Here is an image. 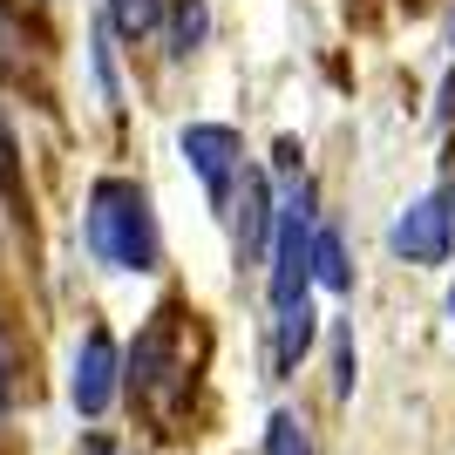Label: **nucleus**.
Listing matches in <instances>:
<instances>
[{
	"instance_id": "obj_8",
	"label": "nucleus",
	"mask_w": 455,
	"mask_h": 455,
	"mask_svg": "<svg viewBox=\"0 0 455 455\" xmlns=\"http://www.w3.org/2000/svg\"><path fill=\"white\" fill-rule=\"evenodd\" d=\"M211 35V7L204 0H164V41H171V55H197Z\"/></svg>"
},
{
	"instance_id": "obj_10",
	"label": "nucleus",
	"mask_w": 455,
	"mask_h": 455,
	"mask_svg": "<svg viewBox=\"0 0 455 455\" xmlns=\"http://www.w3.org/2000/svg\"><path fill=\"white\" fill-rule=\"evenodd\" d=\"M313 285H326V292H347L354 285V266H347V245H340V231H313Z\"/></svg>"
},
{
	"instance_id": "obj_13",
	"label": "nucleus",
	"mask_w": 455,
	"mask_h": 455,
	"mask_svg": "<svg viewBox=\"0 0 455 455\" xmlns=\"http://www.w3.org/2000/svg\"><path fill=\"white\" fill-rule=\"evenodd\" d=\"M333 395H354V326H333Z\"/></svg>"
},
{
	"instance_id": "obj_15",
	"label": "nucleus",
	"mask_w": 455,
	"mask_h": 455,
	"mask_svg": "<svg viewBox=\"0 0 455 455\" xmlns=\"http://www.w3.org/2000/svg\"><path fill=\"white\" fill-rule=\"evenodd\" d=\"M7 408H14V374H7V340H0V421H7Z\"/></svg>"
},
{
	"instance_id": "obj_19",
	"label": "nucleus",
	"mask_w": 455,
	"mask_h": 455,
	"mask_svg": "<svg viewBox=\"0 0 455 455\" xmlns=\"http://www.w3.org/2000/svg\"><path fill=\"white\" fill-rule=\"evenodd\" d=\"M449 48H455V20H449Z\"/></svg>"
},
{
	"instance_id": "obj_16",
	"label": "nucleus",
	"mask_w": 455,
	"mask_h": 455,
	"mask_svg": "<svg viewBox=\"0 0 455 455\" xmlns=\"http://www.w3.org/2000/svg\"><path fill=\"white\" fill-rule=\"evenodd\" d=\"M82 455H116V449H109L102 435H89V442H82Z\"/></svg>"
},
{
	"instance_id": "obj_2",
	"label": "nucleus",
	"mask_w": 455,
	"mask_h": 455,
	"mask_svg": "<svg viewBox=\"0 0 455 455\" xmlns=\"http://www.w3.org/2000/svg\"><path fill=\"white\" fill-rule=\"evenodd\" d=\"M184 347H177V306H156L150 326L136 333L130 361H123V387H130L143 408H156V415H171L177 395H184Z\"/></svg>"
},
{
	"instance_id": "obj_17",
	"label": "nucleus",
	"mask_w": 455,
	"mask_h": 455,
	"mask_svg": "<svg viewBox=\"0 0 455 455\" xmlns=\"http://www.w3.org/2000/svg\"><path fill=\"white\" fill-rule=\"evenodd\" d=\"M449 320H455V285H449Z\"/></svg>"
},
{
	"instance_id": "obj_1",
	"label": "nucleus",
	"mask_w": 455,
	"mask_h": 455,
	"mask_svg": "<svg viewBox=\"0 0 455 455\" xmlns=\"http://www.w3.org/2000/svg\"><path fill=\"white\" fill-rule=\"evenodd\" d=\"M82 245H89L95 266H109V272H156L164 238H156L150 190L130 184V177H95L89 204H82Z\"/></svg>"
},
{
	"instance_id": "obj_5",
	"label": "nucleus",
	"mask_w": 455,
	"mask_h": 455,
	"mask_svg": "<svg viewBox=\"0 0 455 455\" xmlns=\"http://www.w3.org/2000/svg\"><path fill=\"white\" fill-rule=\"evenodd\" d=\"M455 245V218L442 197H415V204L395 211V225H387V251L408 259V266H442Z\"/></svg>"
},
{
	"instance_id": "obj_6",
	"label": "nucleus",
	"mask_w": 455,
	"mask_h": 455,
	"mask_svg": "<svg viewBox=\"0 0 455 455\" xmlns=\"http://www.w3.org/2000/svg\"><path fill=\"white\" fill-rule=\"evenodd\" d=\"M231 245H238V266H259L272 251V184L259 171L238 177V197H231Z\"/></svg>"
},
{
	"instance_id": "obj_7",
	"label": "nucleus",
	"mask_w": 455,
	"mask_h": 455,
	"mask_svg": "<svg viewBox=\"0 0 455 455\" xmlns=\"http://www.w3.org/2000/svg\"><path fill=\"white\" fill-rule=\"evenodd\" d=\"M279 320H272V367L292 374L306 361V347H313V299H292V306H272Z\"/></svg>"
},
{
	"instance_id": "obj_12",
	"label": "nucleus",
	"mask_w": 455,
	"mask_h": 455,
	"mask_svg": "<svg viewBox=\"0 0 455 455\" xmlns=\"http://www.w3.org/2000/svg\"><path fill=\"white\" fill-rule=\"evenodd\" d=\"M266 455H313V428H306L292 408H279V415L266 421Z\"/></svg>"
},
{
	"instance_id": "obj_3",
	"label": "nucleus",
	"mask_w": 455,
	"mask_h": 455,
	"mask_svg": "<svg viewBox=\"0 0 455 455\" xmlns=\"http://www.w3.org/2000/svg\"><path fill=\"white\" fill-rule=\"evenodd\" d=\"M116 395H123V354H116V340L102 333V326H89L76 347V374H68V401H76L82 421H102L116 408Z\"/></svg>"
},
{
	"instance_id": "obj_14",
	"label": "nucleus",
	"mask_w": 455,
	"mask_h": 455,
	"mask_svg": "<svg viewBox=\"0 0 455 455\" xmlns=\"http://www.w3.org/2000/svg\"><path fill=\"white\" fill-rule=\"evenodd\" d=\"M0 76H28V55H20V35L7 14H0Z\"/></svg>"
},
{
	"instance_id": "obj_11",
	"label": "nucleus",
	"mask_w": 455,
	"mask_h": 455,
	"mask_svg": "<svg viewBox=\"0 0 455 455\" xmlns=\"http://www.w3.org/2000/svg\"><path fill=\"white\" fill-rule=\"evenodd\" d=\"M0 197H7V204H20V197H28V171H20V136H14V116H7V102H0Z\"/></svg>"
},
{
	"instance_id": "obj_4",
	"label": "nucleus",
	"mask_w": 455,
	"mask_h": 455,
	"mask_svg": "<svg viewBox=\"0 0 455 455\" xmlns=\"http://www.w3.org/2000/svg\"><path fill=\"white\" fill-rule=\"evenodd\" d=\"M184 156H190V171H197V184L211 190V204H225L238 197V177H245V143H238V130H225V123H190L184 136Z\"/></svg>"
},
{
	"instance_id": "obj_18",
	"label": "nucleus",
	"mask_w": 455,
	"mask_h": 455,
	"mask_svg": "<svg viewBox=\"0 0 455 455\" xmlns=\"http://www.w3.org/2000/svg\"><path fill=\"white\" fill-rule=\"evenodd\" d=\"M449 218H455V184H449Z\"/></svg>"
},
{
	"instance_id": "obj_9",
	"label": "nucleus",
	"mask_w": 455,
	"mask_h": 455,
	"mask_svg": "<svg viewBox=\"0 0 455 455\" xmlns=\"http://www.w3.org/2000/svg\"><path fill=\"white\" fill-rule=\"evenodd\" d=\"M102 28L123 41H150L164 35V0H102Z\"/></svg>"
}]
</instances>
